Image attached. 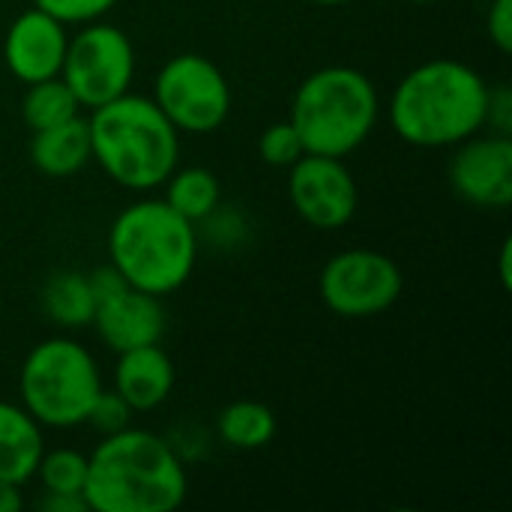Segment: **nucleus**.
I'll return each instance as SVG.
<instances>
[{
  "instance_id": "obj_1",
  "label": "nucleus",
  "mask_w": 512,
  "mask_h": 512,
  "mask_svg": "<svg viewBox=\"0 0 512 512\" xmlns=\"http://www.w3.org/2000/svg\"><path fill=\"white\" fill-rule=\"evenodd\" d=\"M189 480L171 450L153 432L120 429L87 456L84 501L93 512H171L186 501Z\"/></svg>"
},
{
  "instance_id": "obj_2",
  "label": "nucleus",
  "mask_w": 512,
  "mask_h": 512,
  "mask_svg": "<svg viewBox=\"0 0 512 512\" xmlns=\"http://www.w3.org/2000/svg\"><path fill=\"white\" fill-rule=\"evenodd\" d=\"M489 90L462 60H426L396 84L390 123L414 147H456L486 126Z\"/></svg>"
},
{
  "instance_id": "obj_3",
  "label": "nucleus",
  "mask_w": 512,
  "mask_h": 512,
  "mask_svg": "<svg viewBox=\"0 0 512 512\" xmlns=\"http://www.w3.org/2000/svg\"><path fill=\"white\" fill-rule=\"evenodd\" d=\"M90 156L123 189L162 186L180 162V132L147 96L123 93L87 120Z\"/></svg>"
},
{
  "instance_id": "obj_4",
  "label": "nucleus",
  "mask_w": 512,
  "mask_h": 512,
  "mask_svg": "<svg viewBox=\"0 0 512 512\" xmlns=\"http://www.w3.org/2000/svg\"><path fill=\"white\" fill-rule=\"evenodd\" d=\"M108 255L129 288L165 297L189 282L198 261V234L165 198L135 201L111 222Z\"/></svg>"
},
{
  "instance_id": "obj_5",
  "label": "nucleus",
  "mask_w": 512,
  "mask_h": 512,
  "mask_svg": "<svg viewBox=\"0 0 512 512\" xmlns=\"http://www.w3.org/2000/svg\"><path fill=\"white\" fill-rule=\"evenodd\" d=\"M378 111V90L366 72L324 66L297 87L288 120L306 153L345 159L372 135Z\"/></svg>"
},
{
  "instance_id": "obj_6",
  "label": "nucleus",
  "mask_w": 512,
  "mask_h": 512,
  "mask_svg": "<svg viewBox=\"0 0 512 512\" xmlns=\"http://www.w3.org/2000/svg\"><path fill=\"white\" fill-rule=\"evenodd\" d=\"M102 390L93 354L75 339H45L21 363L18 393L21 408L48 429H72L87 420L93 399Z\"/></svg>"
},
{
  "instance_id": "obj_7",
  "label": "nucleus",
  "mask_w": 512,
  "mask_h": 512,
  "mask_svg": "<svg viewBox=\"0 0 512 512\" xmlns=\"http://www.w3.org/2000/svg\"><path fill=\"white\" fill-rule=\"evenodd\" d=\"M153 102L177 132H216L231 111V87L225 72L201 54L171 57L153 84Z\"/></svg>"
},
{
  "instance_id": "obj_8",
  "label": "nucleus",
  "mask_w": 512,
  "mask_h": 512,
  "mask_svg": "<svg viewBox=\"0 0 512 512\" xmlns=\"http://www.w3.org/2000/svg\"><path fill=\"white\" fill-rule=\"evenodd\" d=\"M135 75V48L129 36L102 21H90L78 36L69 39L60 78L75 93L81 108H99L129 93Z\"/></svg>"
},
{
  "instance_id": "obj_9",
  "label": "nucleus",
  "mask_w": 512,
  "mask_h": 512,
  "mask_svg": "<svg viewBox=\"0 0 512 512\" xmlns=\"http://www.w3.org/2000/svg\"><path fill=\"white\" fill-rule=\"evenodd\" d=\"M399 264L378 249H345L333 255L318 279L321 300L342 318H369L387 312L402 294Z\"/></svg>"
},
{
  "instance_id": "obj_10",
  "label": "nucleus",
  "mask_w": 512,
  "mask_h": 512,
  "mask_svg": "<svg viewBox=\"0 0 512 512\" xmlns=\"http://www.w3.org/2000/svg\"><path fill=\"white\" fill-rule=\"evenodd\" d=\"M288 168V198L306 225L318 231H336L354 219L360 192L342 159L303 153Z\"/></svg>"
},
{
  "instance_id": "obj_11",
  "label": "nucleus",
  "mask_w": 512,
  "mask_h": 512,
  "mask_svg": "<svg viewBox=\"0 0 512 512\" xmlns=\"http://www.w3.org/2000/svg\"><path fill=\"white\" fill-rule=\"evenodd\" d=\"M450 162L453 192L486 210H507L512 204V141L510 135H471L456 144Z\"/></svg>"
},
{
  "instance_id": "obj_12",
  "label": "nucleus",
  "mask_w": 512,
  "mask_h": 512,
  "mask_svg": "<svg viewBox=\"0 0 512 512\" xmlns=\"http://www.w3.org/2000/svg\"><path fill=\"white\" fill-rule=\"evenodd\" d=\"M66 45V24H60L42 9H27L6 30L3 60L18 81L33 84L60 75Z\"/></svg>"
},
{
  "instance_id": "obj_13",
  "label": "nucleus",
  "mask_w": 512,
  "mask_h": 512,
  "mask_svg": "<svg viewBox=\"0 0 512 512\" xmlns=\"http://www.w3.org/2000/svg\"><path fill=\"white\" fill-rule=\"evenodd\" d=\"M93 327L108 348L123 354V351H132L141 345H156L162 339L165 309H162L159 297L126 285L120 294H114L96 306Z\"/></svg>"
},
{
  "instance_id": "obj_14",
  "label": "nucleus",
  "mask_w": 512,
  "mask_h": 512,
  "mask_svg": "<svg viewBox=\"0 0 512 512\" xmlns=\"http://www.w3.org/2000/svg\"><path fill=\"white\" fill-rule=\"evenodd\" d=\"M174 363L156 345H141L123 351L114 366V390L132 411H153L159 408L174 390Z\"/></svg>"
},
{
  "instance_id": "obj_15",
  "label": "nucleus",
  "mask_w": 512,
  "mask_h": 512,
  "mask_svg": "<svg viewBox=\"0 0 512 512\" xmlns=\"http://www.w3.org/2000/svg\"><path fill=\"white\" fill-rule=\"evenodd\" d=\"M45 453L42 426L18 405L0 402V480L24 486Z\"/></svg>"
},
{
  "instance_id": "obj_16",
  "label": "nucleus",
  "mask_w": 512,
  "mask_h": 512,
  "mask_svg": "<svg viewBox=\"0 0 512 512\" xmlns=\"http://www.w3.org/2000/svg\"><path fill=\"white\" fill-rule=\"evenodd\" d=\"M30 159L33 165L48 177H72L78 174L93 156H90V129L87 120L72 117L66 123L36 129L30 138Z\"/></svg>"
},
{
  "instance_id": "obj_17",
  "label": "nucleus",
  "mask_w": 512,
  "mask_h": 512,
  "mask_svg": "<svg viewBox=\"0 0 512 512\" xmlns=\"http://www.w3.org/2000/svg\"><path fill=\"white\" fill-rule=\"evenodd\" d=\"M42 312L69 330L93 324L96 315V297L90 291V279L75 270L54 273L42 288Z\"/></svg>"
},
{
  "instance_id": "obj_18",
  "label": "nucleus",
  "mask_w": 512,
  "mask_h": 512,
  "mask_svg": "<svg viewBox=\"0 0 512 512\" xmlns=\"http://www.w3.org/2000/svg\"><path fill=\"white\" fill-rule=\"evenodd\" d=\"M165 186H168L165 201L192 225L210 219L222 198L219 180L207 168H174V174L165 180Z\"/></svg>"
},
{
  "instance_id": "obj_19",
  "label": "nucleus",
  "mask_w": 512,
  "mask_h": 512,
  "mask_svg": "<svg viewBox=\"0 0 512 512\" xmlns=\"http://www.w3.org/2000/svg\"><path fill=\"white\" fill-rule=\"evenodd\" d=\"M219 438L234 450H261L276 435V414L264 402H231L219 414Z\"/></svg>"
},
{
  "instance_id": "obj_20",
  "label": "nucleus",
  "mask_w": 512,
  "mask_h": 512,
  "mask_svg": "<svg viewBox=\"0 0 512 512\" xmlns=\"http://www.w3.org/2000/svg\"><path fill=\"white\" fill-rule=\"evenodd\" d=\"M78 111H81V105L60 75L27 84V93L21 99V117L33 132L66 123V120L78 117Z\"/></svg>"
},
{
  "instance_id": "obj_21",
  "label": "nucleus",
  "mask_w": 512,
  "mask_h": 512,
  "mask_svg": "<svg viewBox=\"0 0 512 512\" xmlns=\"http://www.w3.org/2000/svg\"><path fill=\"white\" fill-rule=\"evenodd\" d=\"M36 477L45 492L54 495H81L87 480V456L78 450H54L42 453L36 465Z\"/></svg>"
},
{
  "instance_id": "obj_22",
  "label": "nucleus",
  "mask_w": 512,
  "mask_h": 512,
  "mask_svg": "<svg viewBox=\"0 0 512 512\" xmlns=\"http://www.w3.org/2000/svg\"><path fill=\"white\" fill-rule=\"evenodd\" d=\"M258 153L267 165H276V168H288L294 165L306 150H303V141L297 135V129L291 126V120H282V123H273L261 132L258 138Z\"/></svg>"
},
{
  "instance_id": "obj_23",
  "label": "nucleus",
  "mask_w": 512,
  "mask_h": 512,
  "mask_svg": "<svg viewBox=\"0 0 512 512\" xmlns=\"http://www.w3.org/2000/svg\"><path fill=\"white\" fill-rule=\"evenodd\" d=\"M129 417H132V408L123 402V396L117 390H111V393L99 390L84 423H90L99 435H114L129 426Z\"/></svg>"
},
{
  "instance_id": "obj_24",
  "label": "nucleus",
  "mask_w": 512,
  "mask_h": 512,
  "mask_svg": "<svg viewBox=\"0 0 512 512\" xmlns=\"http://www.w3.org/2000/svg\"><path fill=\"white\" fill-rule=\"evenodd\" d=\"M36 9L48 12L60 24H90L99 21L117 0H33Z\"/></svg>"
},
{
  "instance_id": "obj_25",
  "label": "nucleus",
  "mask_w": 512,
  "mask_h": 512,
  "mask_svg": "<svg viewBox=\"0 0 512 512\" xmlns=\"http://www.w3.org/2000/svg\"><path fill=\"white\" fill-rule=\"evenodd\" d=\"M486 30L489 39L501 54L512 51V0H492L489 15H486Z\"/></svg>"
},
{
  "instance_id": "obj_26",
  "label": "nucleus",
  "mask_w": 512,
  "mask_h": 512,
  "mask_svg": "<svg viewBox=\"0 0 512 512\" xmlns=\"http://www.w3.org/2000/svg\"><path fill=\"white\" fill-rule=\"evenodd\" d=\"M486 126H492L501 135H510L512 129V93L507 87L489 90V114H486Z\"/></svg>"
},
{
  "instance_id": "obj_27",
  "label": "nucleus",
  "mask_w": 512,
  "mask_h": 512,
  "mask_svg": "<svg viewBox=\"0 0 512 512\" xmlns=\"http://www.w3.org/2000/svg\"><path fill=\"white\" fill-rule=\"evenodd\" d=\"M87 279H90V291H93V297H96V306H99L102 300H108V297H114V294H120V291L126 288V279H123L111 264L93 270Z\"/></svg>"
},
{
  "instance_id": "obj_28",
  "label": "nucleus",
  "mask_w": 512,
  "mask_h": 512,
  "mask_svg": "<svg viewBox=\"0 0 512 512\" xmlns=\"http://www.w3.org/2000/svg\"><path fill=\"white\" fill-rule=\"evenodd\" d=\"M39 507L45 512H87V501L84 495H54V492H45V498L39 501Z\"/></svg>"
},
{
  "instance_id": "obj_29",
  "label": "nucleus",
  "mask_w": 512,
  "mask_h": 512,
  "mask_svg": "<svg viewBox=\"0 0 512 512\" xmlns=\"http://www.w3.org/2000/svg\"><path fill=\"white\" fill-rule=\"evenodd\" d=\"M24 507V498H21V486L15 483H6L0 480V512H18Z\"/></svg>"
},
{
  "instance_id": "obj_30",
  "label": "nucleus",
  "mask_w": 512,
  "mask_h": 512,
  "mask_svg": "<svg viewBox=\"0 0 512 512\" xmlns=\"http://www.w3.org/2000/svg\"><path fill=\"white\" fill-rule=\"evenodd\" d=\"M510 255H512V240L507 237V240H504V246H501V279H504V288H510L512 285Z\"/></svg>"
},
{
  "instance_id": "obj_31",
  "label": "nucleus",
  "mask_w": 512,
  "mask_h": 512,
  "mask_svg": "<svg viewBox=\"0 0 512 512\" xmlns=\"http://www.w3.org/2000/svg\"><path fill=\"white\" fill-rule=\"evenodd\" d=\"M312 3H321V6H342V3H351V0H312Z\"/></svg>"
},
{
  "instance_id": "obj_32",
  "label": "nucleus",
  "mask_w": 512,
  "mask_h": 512,
  "mask_svg": "<svg viewBox=\"0 0 512 512\" xmlns=\"http://www.w3.org/2000/svg\"><path fill=\"white\" fill-rule=\"evenodd\" d=\"M411 3H432V0H411Z\"/></svg>"
}]
</instances>
